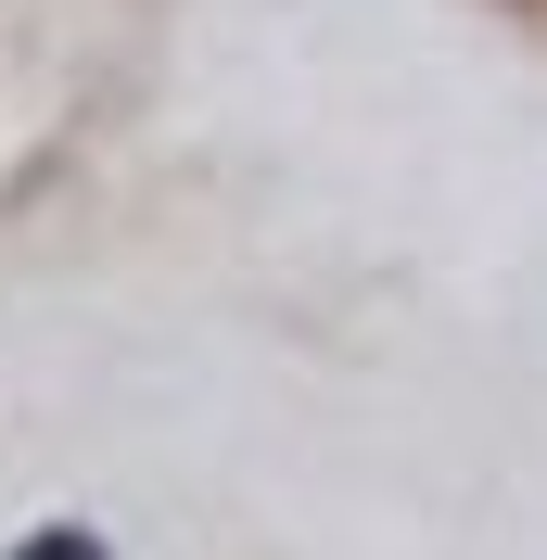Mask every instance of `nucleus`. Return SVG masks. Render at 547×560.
<instances>
[{"label": "nucleus", "instance_id": "1", "mask_svg": "<svg viewBox=\"0 0 547 560\" xmlns=\"http://www.w3.org/2000/svg\"><path fill=\"white\" fill-rule=\"evenodd\" d=\"M13 560H103V535H77V523H51V535H26Z\"/></svg>", "mask_w": 547, "mask_h": 560}]
</instances>
